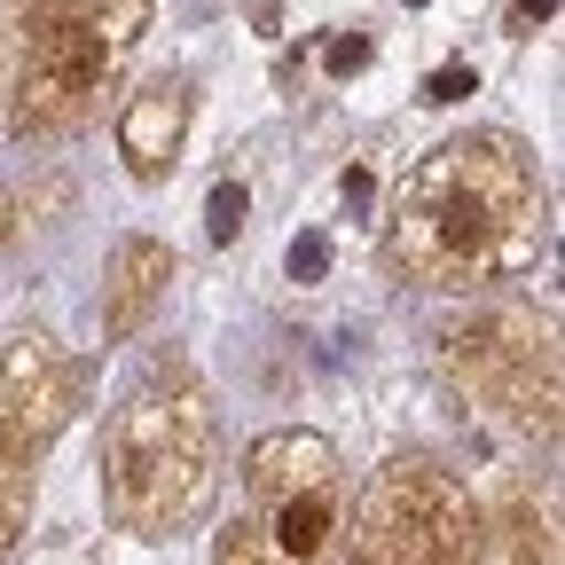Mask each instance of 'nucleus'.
I'll list each match as a JSON object with an SVG mask.
<instances>
[{"label": "nucleus", "mask_w": 565, "mask_h": 565, "mask_svg": "<svg viewBox=\"0 0 565 565\" xmlns=\"http://www.w3.org/2000/svg\"><path fill=\"white\" fill-rule=\"evenodd\" d=\"M550 244V189L519 134H448L433 141L393 189L385 212V267L416 291H487L542 259Z\"/></svg>", "instance_id": "f257e3e1"}, {"label": "nucleus", "mask_w": 565, "mask_h": 565, "mask_svg": "<svg viewBox=\"0 0 565 565\" xmlns=\"http://www.w3.org/2000/svg\"><path fill=\"white\" fill-rule=\"evenodd\" d=\"M221 479V424L189 370L134 377L103 424V511L134 542H173Z\"/></svg>", "instance_id": "f03ea898"}, {"label": "nucleus", "mask_w": 565, "mask_h": 565, "mask_svg": "<svg viewBox=\"0 0 565 565\" xmlns=\"http://www.w3.org/2000/svg\"><path fill=\"white\" fill-rule=\"evenodd\" d=\"M17 79H9V134L63 141L87 126L95 103L118 87V71L158 17V0H17Z\"/></svg>", "instance_id": "7ed1b4c3"}, {"label": "nucleus", "mask_w": 565, "mask_h": 565, "mask_svg": "<svg viewBox=\"0 0 565 565\" xmlns=\"http://www.w3.org/2000/svg\"><path fill=\"white\" fill-rule=\"evenodd\" d=\"M345 471L322 433H267L244 456V503L212 542V565H338Z\"/></svg>", "instance_id": "20e7f679"}, {"label": "nucleus", "mask_w": 565, "mask_h": 565, "mask_svg": "<svg viewBox=\"0 0 565 565\" xmlns=\"http://www.w3.org/2000/svg\"><path fill=\"white\" fill-rule=\"evenodd\" d=\"M345 565H479V503L471 487L424 448H401L370 471Z\"/></svg>", "instance_id": "39448f33"}, {"label": "nucleus", "mask_w": 565, "mask_h": 565, "mask_svg": "<svg viewBox=\"0 0 565 565\" xmlns=\"http://www.w3.org/2000/svg\"><path fill=\"white\" fill-rule=\"evenodd\" d=\"M440 362L463 385V401L487 408L503 433L542 440V448L557 440V330H550V315H526V307L471 315L440 338Z\"/></svg>", "instance_id": "423d86ee"}, {"label": "nucleus", "mask_w": 565, "mask_h": 565, "mask_svg": "<svg viewBox=\"0 0 565 565\" xmlns=\"http://www.w3.org/2000/svg\"><path fill=\"white\" fill-rule=\"evenodd\" d=\"M71 416H79V362L40 322L9 330L0 338V463H40Z\"/></svg>", "instance_id": "0eeeda50"}, {"label": "nucleus", "mask_w": 565, "mask_h": 565, "mask_svg": "<svg viewBox=\"0 0 565 565\" xmlns=\"http://www.w3.org/2000/svg\"><path fill=\"white\" fill-rule=\"evenodd\" d=\"M479 565H557V487L550 479H511L479 511Z\"/></svg>", "instance_id": "6e6552de"}, {"label": "nucleus", "mask_w": 565, "mask_h": 565, "mask_svg": "<svg viewBox=\"0 0 565 565\" xmlns=\"http://www.w3.org/2000/svg\"><path fill=\"white\" fill-rule=\"evenodd\" d=\"M189 141V79H150L118 118V158L134 181H166Z\"/></svg>", "instance_id": "1a4fd4ad"}, {"label": "nucleus", "mask_w": 565, "mask_h": 565, "mask_svg": "<svg viewBox=\"0 0 565 565\" xmlns=\"http://www.w3.org/2000/svg\"><path fill=\"white\" fill-rule=\"evenodd\" d=\"M166 282H173V252H166L158 236H126V244H110V267H103V338L126 345L141 322L158 315Z\"/></svg>", "instance_id": "9d476101"}, {"label": "nucleus", "mask_w": 565, "mask_h": 565, "mask_svg": "<svg viewBox=\"0 0 565 565\" xmlns=\"http://www.w3.org/2000/svg\"><path fill=\"white\" fill-rule=\"evenodd\" d=\"M32 534V463H0V565H17Z\"/></svg>", "instance_id": "9b49d317"}, {"label": "nucleus", "mask_w": 565, "mask_h": 565, "mask_svg": "<svg viewBox=\"0 0 565 565\" xmlns=\"http://www.w3.org/2000/svg\"><path fill=\"white\" fill-rule=\"evenodd\" d=\"M204 228H212V244H228L244 228V181H221V189L204 196Z\"/></svg>", "instance_id": "f8f14e48"}, {"label": "nucleus", "mask_w": 565, "mask_h": 565, "mask_svg": "<svg viewBox=\"0 0 565 565\" xmlns=\"http://www.w3.org/2000/svg\"><path fill=\"white\" fill-rule=\"evenodd\" d=\"M322 259H330V244H322V236H307V244L291 252V275H299V282H315V275H322Z\"/></svg>", "instance_id": "ddd939ff"}, {"label": "nucleus", "mask_w": 565, "mask_h": 565, "mask_svg": "<svg viewBox=\"0 0 565 565\" xmlns=\"http://www.w3.org/2000/svg\"><path fill=\"white\" fill-rule=\"evenodd\" d=\"M463 87H471V71H463V63H456V71H440V79H433V103H456V95H463Z\"/></svg>", "instance_id": "4468645a"}, {"label": "nucleus", "mask_w": 565, "mask_h": 565, "mask_svg": "<svg viewBox=\"0 0 565 565\" xmlns=\"http://www.w3.org/2000/svg\"><path fill=\"white\" fill-rule=\"evenodd\" d=\"M362 55H370L362 40H338V47H330V71H353V63H362Z\"/></svg>", "instance_id": "2eb2a0df"}]
</instances>
